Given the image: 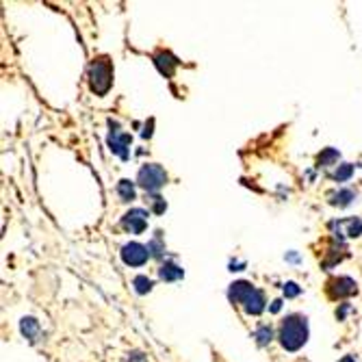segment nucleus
<instances>
[{"instance_id": "nucleus-24", "label": "nucleus", "mask_w": 362, "mask_h": 362, "mask_svg": "<svg viewBox=\"0 0 362 362\" xmlns=\"http://www.w3.org/2000/svg\"><path fill=\"white\" fill-rule=\"evenodd\" d=\"M341 362H356V360H354V356H345V358H343Z\"/></svg>"}, {"instance_id": "nucleus-5", "label": "nucleus", "mask_w": 362, "mask_h": 362, "mask_svg": "<svg viewBox=\"0 0 362 362\" xmlns=\"http://www.w3.org/2000/svg\"><path fill=\"white\" fill-rule=\"evenodd\" d=\"M325 291L332 299H343V297H352L358 293V284L347 278V276H341V278H332L325 286Z\"/></svg>"}, {"instance_id": "nucleus-14", "label": "nucleus", "mask_w": 362, "mask_h": 362, "mask_svg": "<svg viewBox=\"0 0 362 362\" xmlns=\"http://www.w3.org/2000/svg\"><path fill=\"white\" fill-rule=\"evenodd\" d=\"M22 334L28 339V341H37L39 336V323L33 319V316H26V319H22Z\"/></svg>"}, {"instance_id": "nucleus-3", "label": "nucleus", "mask_w": 362, "mask_h": 362, "mask_svg": "<svg viewBox=\"0 0 362 362\" xmlns=\"http://www.w3.org/2000/svg\"><path fill=\"white\" fill-rule=\"evenodd\" d=\"M113 85V66L107 57L94 59L89 66V87L96 96H104Z\"/></svg>"}, {"instance_id": "nucleus-11", "label": "nucleus", "mask_w": 362, "mask_h": 362, "mask_svg": "<svg viewBox=\"0 0 362 362\" xmlns=\"http://www.w3.org/2000/svg\"><path fill=\"white\" fill-rule=\"evenodd\" d=\"M154 63H157V68L161 70V74H165V77H172L174 74V70H176V66H178V59L174 57V54H170V52H159L157 57H154Z\"/></svg>"}, {"instance_id": "nucleus-7", "label": "nucleus", "mask_w": 362, "mask_h": 362, "mask_svg": "<svg viewBox=\"0 0 362 362\" xmlns=\"http://www.w3.org/2000/svg\"><path fill=\"white\" fill-rule=\"evenodd\" d=\"M330 228L334 230V237L343 241L345 237L356 239L362 234V219L350 217V219H339V221H330Z\"/></svg>"}, {"instance_id": "nucleus-20", "label": "nucleus", "mask_w": 362, "mask_h": 362, "mask_svg": "<svg viewBox=\"0 0 362 362\" xmlns=\"http://www.w3.org/2000/svg\"><path fill=\"white\" fill-rule=\"evenodd\" d=\"M148 250H150V256H161V252H165V245L161 243V237H154L152 241H150Z\"/></svg>"}, {"instance_id": "nucleus-9", "label": "nucleus", "mask_w": 362, "mask_h": 362, "mask_svg": "<svg viewBox=\"0 0 362 362\" xmlns=\"http://www.w3.org/2000/svg\"><path fill=\"white\" fill-rule=\"evenodd\" d=\"M345 256H347V245L343 243V241L334 239V241H330V248H328V252L323 254L321 265H323L325 269H330V267L339 265V263L345 259Z\"/></svg>"}, {"instance_id": "nucleus-8", "label": "nucleus", "mask_w": 362, "mask_h": 362, "mask_svg": "<svg viewBox=\"0 0 362 362\" xmlns=\"http://www.w3.org/2000/svg\"><path fill=\"white\" fill-rule=\"evenodd\" d=\"M148 225V210L143 208H130L122 217V228L130 234H141Z\"/></svg>"}, {"instance_id": "nucleus-17", "label": "nucleus", "mask_w": 362, "mask_h": 362, "mask_svg": "<svg viewBox=\"0 0 362 362\" xmlns=\"http://www.w3.org/2000/svg\"><path fill=\"white\" fill-rule=\"evenodd\" d=\"M352 174H354V165L343 163V165H339V168H336V172L332 174V180H336V183H345V180L352 178Z\"/></svg>"}, {"instance_id": "nucleus-2", "label": "nucleus", "mask_w": 362, "mask_h": 362, "mask_svg": "<svg viewBox=\"0 0 362 362\" xmlns=\"http://www.w3.org/2000/svg\"><path fill=\"white\" fill-rule=\"evenodd\" d=\"M308 341V321L301 314H289L280 328V345L286 352H297Z\"/></svg>"}, {"instance_id": "nucleus-19", "label": "nucleus", "mask_w": 362, "mask_h": 362, "mask_svg": "<svg viewBox=\"0 0 362 362\" xmlns=\"http://www.w3.org/2000/svg\"><path fill=\"white\" fill-rule=\"evenodd\" d=\"M132 286H134V291H137L139 295H145L152 291V280L145 278V276H137L132 280Z\"/></svg>"}, {"instance_id": "nucleus-10", "label": "nucleus", "mask_w": 362, "mask_h": 362, "mask_svg": "<svg viewBox=\"0 0 362 362\" xmlns=\"http://www.w3.org/2000/svg\"><path fill=\"white\" fill-rule=\"evenodd\" d=\"M132 137L128 132H119V130H111L109 134V148L111 152L119 154L122 159H128V145H130Z\"/></svg>"}, {"instance_id": "nucleus-18", "label": "nucleus", "mask_w": 362, "mask_h": 362, "mask_svg": "<svg viewBox=\"0 0 362 362\" xmlns=\"http://www.w3.org/2000/svg\"><path fill=\"white\" fill-rule=\"evenodd\" d=\"M256 341H259V345H267L271 343V339H274V330H271V325H259L254 332Z\"/></svg>"}, {"instance_id": "nucleus-12", "label": "nucleus", "mask_w": 362, "mask_h": 362, "mask_svg": "<svg viewBox=\"0 0 362 362\" xmlns=\"http://www.w3.org/2000/svg\"><path fill=\"white\" fill-rule=\"evenodd\" d=\"M159 276H161V280H165V282H176V280H180V278L185 276V271H183V267H178L176 263L168 261V263H163V265L159 267Z\"/></svg>"}, {"instance_id": "nucleus-1", "label": "nucleus", "mask_w": 362, "mask_h": 362, "mask_svg": "<svg viewBox=\"0 0 362 362\" xmlns=\"http://www.w3.org/2000/svg\"><path fill=\"white\" fill-rule=\"evenodd\" d=\"M228 297L232 304H239L248 314H261L265 310V295L263 291L254 289V284L239 280L234 284H230L228 289Z\"/></svg>"}, {"instance_id": "nucleus-16", "label": "nucleus", "mask_w": 362, "mask_h": 362, "mask_svg": "<svg viewBox=\"0 0 362 362\" xmlns=\"http://www.w3.org/2000/svg\"><path fill=\"white\" fill-rule=\"evenodd\" d=\"M117 193H119V198H122V202H132L134 200V185L130 183V180H119Z\"/></svg>"}, {"instance_id": "nucleus-4", "label": "nucleus", "mask_w": 362, "mask_h": 362, "mask_svg": "<svg viewBox=\"0 0 362 362\" xmlns=\"http://www.w3.org/2000/svg\"><path fill=\"white\" fill-rule=\"evenodd\" d=\"M137 183L143 191L148 193H157L165 183H168V174L157 163H148L139 170V176H137Z\"/></svg>"}, {"instance_id": "nucleus-15", "label": "nucleus", "mask_w": 362, "mask_h": 362, "mask_svg": "<svg viewBox=\"0 0 362 362\" xmlns=\"http://www.w3.org/2000/svg\"><path fill=\"white\" fill-rule=\"evenodd\" d=\"M339 161V152L334 148H325L323 152L316 157V163H319V168H330V165H336Z\"/></svg>"}, {"instance_id": "nucleus-13", "label": "nucleus", "mask_w": 362, "mask_h": 362, "mask_svg": "<svg viewBox=\"0 0 362 362\" xmlns=\"http://www.w3.org/2000/svg\"><path fill=\"white\" fill-rule=\"evenodd\" d=\"M354 200H356V193L352 189H339L336 193H330V204L332 206L345 208V206H350Z\"/></svg>"}, {"instance_id": "nucleus-6", "label": "nucleus", "mask_w": 362, "mask_h": 362, "mask_svg": "<svg viewBox=\"0 0 362 362\" xmlns=\"http://www.w3.org/2000/svg\"><path fill=\"white\" fill-rule=\"evenodd\" d=\"M150 259V250L141 243H137V241H132V243H126L122 248V261L124 265L128 267H141L145 265Z\"/></svg>"}, {"instance_id": "nucleus-22", "label": "nucleus", "mask_w": 362, "mask_h": 362, "mask_svg": "<svg viewBox=\"0 0 362 362\" xmlns=\"http://www.w3.org/2000/svg\"><path fill=\"white\" fill-rule=\"evenodd\" d=\"M284 295L286 297H297L299 295V286L295 282H286L284 284Z\"/></svg>"}, {"instance_id": "nucleus-23", "label": "nucleus", "mask_w": 362, "mask_h": 362, "mask_svg": "<svg viewBox=\"0 0 362 362\" xmlns=\"http://www.w3.org/2000/svg\"><path fill=\"white\" fill-rule=\"evenodd\" d=\"M280 306H282V301H280V299H276L274 304H271V312H278V310H280Z\"/></svg>"}, {"instance_id": "nucleus-21", "label": "nucleus", "mask_w": 362, "mask_h": 362, "mask_svg": "<svg viewBox=\"0 0 362 362\" xmlns=\"http://www.w3.org/2000/svg\"><path fill=\"white\" fill-rule=\"evenodd\" d=\"M150 206H152V210H154L157 215L165 213V208H168V204H165V200H163V198H159V195H154V198L150 200Z\"/></svg>"}]
</instances>
